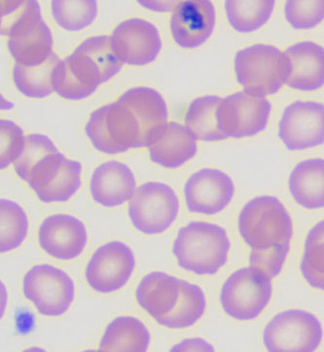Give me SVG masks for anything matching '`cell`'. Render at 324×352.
I'll return each instance as SVG.
<instances>
[{
    "instance_id": "28",
    "label": "cell",
    "mask_w": 324,
    "mask_h": 352,
    "mask_svg": "<svg viewBox=\"0 0 324 352\" xmlns=\"http://www.w3.org/2000/svg\"><path fill=\"white\" fill-rule=\"evenodd\" d=\"M300 271L311 287L324 291V220L307 234Z\"/></svg>"
},
{
    "instance_id": "21",
    "label": "cell",
    "mask_w": 324,
    "mask_h": 352,
    "mask_svg": "<svg viewBox=\"0 0 324 352\" xmlns=\"http://www.w3.org/2000/svg\"><path fill=\"white\" fill-rule=\"evenodd\" d=\"M290 63L286 84L300 91L318 90L324 85V49L314 42H300L285 52Z\"/></svg>"
},
{
    "instance_id": "15",
    "label": "cell",
    "mask_w": 324,
    "mask_h": 352,
    "mask_svg": "<svg viewBox=\"0 0 324 352\" xmlns=\"http://www.w3.org/2000/svg\"><path fill=\"white\" fill-rule=\"evenodd\" d=\"M110 39L120 62L130 65L154 62L162 49L158 30L142 19H130L119 23Z\"/></svg>"
},
{
    "instance_id": "29",
    "label": "cell",
    "mask_w": 324,
    "mask_h": 352,
    "mask_svg": "<svg viewBox=\"0 0 324 352\" xmlns=\"http://www.w3.org/2000/svg\"><path fill=\"white\" fill-rule=\"evenodd\" d=\"M274 1L225 2L228 20L237 32L248 34L257 30L269 21L273 13Z\"/></svg>"
},
{
    "instance_id": "12",
    "label": "cell",
    "mask_w": 324,
    "mask_h": 352,
    "mask_svg": "<svg viewBox=\"0 0 324 352\" xmlns=\"http://www.w3.org/2000/svg\"><path fill=\"white\" fill-rule=\"evenodd\" d=\"M271 109L266 98L238 91L220 103L218 128L227 138L253 137L266 129Z\"/></svg>"
},
{
    "instance_id": "13",
    "label": "cell",
    "mask_w": 324,
    "mask_h": 352,
    "mask_svg": "<svg viewBox=\"0 0 324 352\" xmlns=\"http://www.w3.org/2000/svg\"><path fill=\"white\" fill-rule=\"evenodd\" d=\"M136 266L135 255L125 243L111 241L98 248L87 265L85 276L98 292H115L125 286Z\"/></svg>"
},
{
    "instance_id": "31",
    "label": "cell",
    "mask_w": 324,
    "mask_h": 352,
    "mask_svg": "<svg viewBox=\"0 0 324 352\" xmlns=\"http://www.w3.org/2000/svg\"><path fill=\"white\" fill-rule=\"evenodd\" d=\"M52 14L63 29L77 32L89 27L98 15V4L95 0L86 1H52Z\"/></svg>"
},
{
    "instance_id": "11",
    "label": "cell",
    "mask_w": 324,
    "mask_h": 352,
    "mask_svg": "<svg viewBox=\"0 0 324 352\" xmlns=\"http://www.w3.org/2000/svg\"><path fill=\"white\" fill-rule=\"evenodd\" d=\"M23 294L45 316H60L67 313L74 300L72 278L51 265H37L25 274Z\"/></svg>"
},
{
    "instance_id": "9",
    "label": "cell",
    "mask_w": 324,
    "mask_h": 352,
    "mask_svg": "<svg viewBox=\"0 0 324 352\" xmlns=\"http://www.w3.org/2000/svg\"><path fill=\"white\" fill-rule=\"evenodd\" d=\"M272 294V279L251 267H241L223 284L220 302L230 318L250 321L262 314Z\"/></svg>"
},
{
    "instance_id": "25",
    "label": "cell",
    "mask_w": 324,
    "mask_h": 352,
    "mask_svg": "<svg viewBox=\"0 0 324 352\" xmlns=\"http://www.w3.org/2000/svg\"><path fill=\"white\" fill-rule=\"evenodd\" d=\"M222 98L206 96L196 98L188 108L185 126L196 140L202 142H218L227 137L218 128L217 111Z\"/></svg>"
},
{
    "instance_id": "7",
    "label": "cell",
    "mask_w": 324,
    "mask_h": 352,
    "mask_svg": "<svg viewBox=\"0 0 324 352\" xmlns=\"http://www.w3.org/2000/svg\"><path fill=\"white\" fill-rule=\"evenodd\" d=\"M237 80L246 93L265 97L278 93L290 74V63L279 49L256 44L237 53L235 58Z\"/></svg>"
},
{
    "instance_id": "2",
    "label": "cell",
    "mask_w": 324,
    "mask_h": 352,
    "mask_svg": "<svg viewBox=\"0 0 324 352\" xmlns=\"http://www.w3.org/2000/svg\"><path fill=\"white\" fill-rule=\"evenodd\" d=\"M14 168L45 204L69 201L81 186V164L65 158L50 138L39 133L25 137Z\"/></svg>"
},
{
    "instance_id": "4",
    "label": "cell",
    "mask_w": 324,
    "mask_h": 352,
    "mask_svg": "<svg viewBox=\"0 0 324 352\" xmlns=\"http://www.w3.org/2000/svg\"><path fill=\"white\" fill-rule=\"evenodd\" d=\"M1 6V34L10 37L8 49L16 63L32 67L45 63L53 54V37L39 2L6 1Z\"/></svg>"
},
{
    "instance_id": "36",
    "label": "cell",
    "mask_w": 324,
    "mask_h": 352,
    "mask_svg": "<svg viewBox=\"0 0 324 352\" xmlns=\"http://www.w3.org/2000/svg\"><path fill=\"white\" fill-rule=\"evenodd\" d=\"M23 352H46L45 349H41V347L39 346H32L30 347V349H25Z\"/></svg>"
},
{
    "instance_id": "5",
    "label": "cell",
    "mask_w": 324,
    "mask_h": 352,
    "mask_svg": "<svg viewBox=\"0 0 324 352\" xmlns=\"http://www.w3.org/2000/svg\"><path fill=\"white\" fill-rule=\"evenodd\" d=\"M231 243L226 230L208 222H191L178 231L173 253L185 271L213 276L228 261Z\"/></svg>"
},
{
    "instance_id": "24",
    "label": "cell",
    "mask_w": 324,
    "mask_h": 352,
    "mask_svg": "<svg viewBox=\"0 0 324 352\" xmlns=\"http://www.w3.org/2000/svg\"><path fill=\"white\" fill-rule=\"evenodd\" d=\"M150 333L133 316H120L108 324L100 344L102 352H147Z\"/></svg>"
},
{
    "instance_id": "3",
    "label": "cell",
    "mask_w": 324,
    "mask_h": 352,
    "mask_svg": "<svg viewBox=\"0 0 324 352\" xmlns=\"http://www.w3.org/2000/svg\"><path fill=\"white\" fill-rule=\"evenodd\" d=\"M122 65L109 36L90 37L58 63L54 72V88L67 100H83L118 74Z\"/></svg>"
},
{
    "instance_id": "34",
    "label": "cell",
    "mask_w": 324,
    "mask_h": 352,
    "mask_svg": "<svg viewBox=\"0 0 324 352\" xmlns=\"http://www.w3.org/2000/svg\"><path fill=\"white\" fill-rule=\"evenodd\" d=\"M1 135V168H7L11 163H15L25 147V138L22 129L15 123L7 120L0 122Z\"/></svg>"
},
{
    "instance_id": "18",
    "label": "cell",
    "mask_w": 324,
    "mask_h": 352,
    "mask_svg": "<svg viewBox=\"0 0 324 352\" xmlns=\"http://www.w3.org/2000/svg\"><path fill=\"white\" fill-rule=\"evenodd\" d=\"M215 25V9L208 0L180 2L171 19V30L175 43L193 49L210 38Z\"/></svg>"
},
{
    "instance_id": "23",
    "label": "cell",
    "mask_w": 324,
    "mask_h": 352,
    "mask_svg": "<svg viewBox=\"0 0 324 352\" xmlns=\"http://www.w3.org/2000/svg\"><path fill=\"white\" fill-rule=\"evenodd\" d=\"M288 185L298 205L307 210L324 208V160L310 159L298 164L290 173Z\"/></svg>"
},
{
    "instance_id": "17",
    "label": "cell",
    "mask_w": 324,
    "mask_h": 352,
    "mask_svg": "<svg viewBox=\"0 0 324 352\" xmlns=\"http://www.w3.org/2000/svg\"><path fill=\"white\" fill-rule=\"evenodd\" d=\"M87 239L83 223L72 215L49 216L39 227V239L42 250L60 260L78 257L85 248Z\"/></svg>"
},
{
    "instance_id": "33",
    "label": "cell",
    "mask_w": 324,
    "mask_h": 352,
    "mask_svg": "<svg viewBox=\"0 0 324 352\" xmlns=\"http://www.w3.org/2000/svg\"><path fill=\"white\" fill-rule=\"evenodd\" d=\"M290 250V245L274 246L265 250H251L250 267L270 279L277 278L283 271Z\"/></svg>"
},
{
    "instance_id": "6",
    "label": "cell",
    "mask_w": 324,
    "mask_h": 352,
    "mask_svg": "<svg viewBox=\"0 0 324 352\" xmlns=\"http://www.w3.org/2000/svg\"><path fill=\"white\" fill-rule=\"evenodd\" d=\"M239 234L252 250L290 245L293 222L285 206L276 197L250 199L239 215Z\"/></svg>"
},
{
    "instance_id": "30",
    "label": "cell",
    "mask_w": 324,
    "mask_h": 352,
    "mask_svg": "<svg viewBox=\"0 0 324 352\" xmlns=\"http://www.w3.org/2000/svg\"><path fill=\"white\" fill-rule=\"evenodd\" d=\"M29 220L25 211L15 201H0V251L16 250L27 238Z\"/></svg>"
},
{
    "instance_id": "20",
    "label": "cell",
    "mask_w": 324,
    "mask_h": 352,
    "mask_svg": "<svg viewBox=\"0 0 324 352\" xmlns=\"http://www.w3.org/2000/svg\"><path fill=\"white\" fill-rule=\"evenodd\" d=\"M90 189L96 203L107 208L121 206L135 194V175L125 164L107 162L94 171Z\"/></svg>"
},
{
    "instance_id": "27",
    "label": "cell",
    "mask_w": 324,
    "mask_h": 352,
    "mask_svg": "<svg viewBox=\"0 0 324 352\" xmlns=\"http://www.w3.org/2000/svg\"><path fill=\"white\" fill-rule=\"evenodd\" d=\"M206 307V296L202 288L182 279V294L177 307L160 325L170 329L191 327L204 316Z\"/></svg>"
},
{
    "instance_id": "32",
    "label": "cell",
    "mask_w": 324,
    "mask_h": 352,
    "mask_svg": "<svg viewBox=\"0 0 324 352\" xmlns=\"http://www.w3.org/2000/svg\"><path fill=\"white\" fill-rule=\"evenodd\" d=\"M285 18L296 30L313 29L324 19V1H288Z\"/></svg>"
},
{
    "instance_id": "1",
    "label": "cell",
    "mask_w": 324,
    "mask_h": 352,
    "mask_svg": "<svg viewBox=\"0 0 324 352\" xmlns=\"http://www.w3.org/2000/svg\"><path fill=\"white\" fill-rule=\"evenodd\" d=\"M163 97L148 87L125 91L115 102L98 108L85 126L94 146L114 155L131 148L149 147L168 124Z\"/></svg>"
},
{
    "instance_id": "10",
    "label": "cell",
    "mask_w": 324,
    "mask_h": 352,
    "mask_svg": "<svg viewBox=\"0 0 324 352\" xmlns=\"http://www.w3.org/2000/svg\"><path fill=\"white\" fill-rule=\"evenodd\" d=\"M180 203L173 188L160 182H147L138 188L129 204L133 226L145 234H158L177 219Z\"/></svg>"
},
{
    "instance_id": "37",
    "label": "cell",
    "mask_w": 324,
    "mask_h": 352,
    "mask_svg": "<svg viewBox=\"0 0 324 352\" xmlns=\"http://www.w3.org/2000/svg\"><path fill=\"white\" fill-rule=\"evenodd\" d=\"M82 352H102L100 351H94V349H89V351H82Z\"/></svg>"
},
{
    "instance_id": "14",
    "label": "cell",
    "mask_w": 324,
    "mask_h": 352,
    "mask_svg": "<svg viewBox=\"0 0 324 352\" xmlns=\"http://www.w3.org/2000/svg\"><path fill=\"white\" fill-rule=\"evenodd\" d=\"M279 138L288 149L304 150L324 143V105L295 102L285 108L279 122Z\"/></svg>"
},
{
    "instance_id": "35",
    "label": "cell",
    "mask_w": 324,
    "mask_h": 352,
    "mask_svg": "<svg viewBox=\"0 0 324 352\" xmlns=\"http://www.w3.org/2000/svg\"><path fill=\"white\" fill-rule=\"evenodd\" d=\"M170 352H215V349L202 338H190L171 347Z\"/></svg>"
},
{
    "instance_id": "8",
    "label": "cell",
    "mask_w": 324,
    "mask_h": 352,
    "mask_svg": "<svg viewBox=\"0 0 324 352\" xmlns=\"http://www.w3.org/2000/svg\"><path fill=\"white\" fill-rule=\"evenodd\" d=\"M323 338L321 321L303 309L281 311L263 331V344L268 352H314Z\"/></svg>"
},
{
    "instance_id": "19",
    "label": "cell",
    "mask_w": 324,
    "mask_h": 352,
    "mask_svg": "<svg viewBox=\"0 0 324 352\" xmlns=\"http://www.w3.org/2000/svg\"><path fill=\"white\" fill-rule=\"evenodd\" d=\"M182 294V279L152 272L142 278L136 291L138 305L159 324L177 307Z\"/></svg>"
},
{
    "instance_id": "22",
    "label": "cell",
    "mask_w": 324,
    "mask_h": 352,
    "mask_svg": "<svg viewBox=\"0 0 324 352\" xmlns=\"http://www.w3.org/2000/svg\"><path fill=\"white\" fill-rule=\"evenodd\" d=\"M150 159L166 168H177L197 153L196 140L189 130L170 122L149 146Z\"/></svg>"
},
{
    "instance_id": "16",
    "label": "cell",
    "mask_w": 324,
    "mask_h": 352,
    "mask_svg": "<svg viewBox=\"0 0 324 352\" xmlns=\"http://www.w3.org/2000/svg\"><path fill=\"white\" fill-rule=\"evenodd\" d=\"M188 210L194 213L215 215L231 203L235 194L233 180L215 168H203L190 176L184 187Z\"/></svg>"
},
{
    "instance_id": "26",
    "label": "cell",
    "mask_w": 324,
    "mask_h": 352,
    "mask_svg": "<svg viewBox=\"0 0 324 352\" xmlns=\"http://www.w3.org/2000/svg\"><path fill=\"white\" fill-rule=\"evenodd\" d=\"M60 62L57 54L53 52L48 60L39 67H23L16 63L13 69L14 83L25 97H48L55 91L54 72Z\"/></svg>"
}]
</instances>
